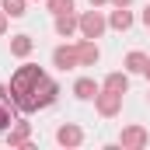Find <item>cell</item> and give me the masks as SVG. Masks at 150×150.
<instances>
[{"label": "cell", "mask_w": 150, "mask_h": 150, "mask_svg": "<svg viewBox=\"0 0 150 150\" xmlns=\"http://www.w3.org/2000/svg\"><path fill=\"white\" fill-rule=\"evenodd\" d=\"M143 25H147V28H150V4H147V7H143Z\"/></svg>", "instance_id": "obj_19"}, {"label": "cell", "mask_w": 150, "mask_h": 150, "mask_svg": "<svg viewBox=\"0 0 150 150\" xmlns=\"http://www.w3.org/2000/svg\"><path fill=\"white\" fill-rule=\"evenodd\" d=\"M119 143H122L126 150H143L150 143V133L143 129V126H126L122 136H119Z\"/></svg>", "instance_id": "obj_3"}, {"label": "cell", "mask_w": 150, "mask_h": 150, "mask_svg": "<svg viewBox=\"0 0 150 150\" xmlns=\"http://www.w3.org/2000/svg\"><path fill=\"white\" fill-rule=\"evenodd\" d=\"M45 4H49L52 14H67V11H74V0H45Z\"/></svg>", "instance_id": "obj_16"}, {"label": "cell", "mask_w": 150, "mask_h": 150, "mask_svg": "<svg viewBox=\"0 0 150 150\" xmlns=\"http://www.w3.org/2000/svg\"><path fill=\"white\" fill-rule=\"evenodd\" d=\"M77 28H80V18H77L74 11H67V14H56V32H59L63 38H70Z\"/></svg>", "instance_id": "obj_9"}, {"label": "cell", "mask_w": 150, "mask_h": 150, "mask_svg": "<svg viewBox=\"0 0 150 150\" xmlns=\"http://www.w3.org/2000/svg\"><path fill=\"white\" fill-rule=\"evenodd\" d=\"M28 140H32V126H28V122H14V129L7 133V143H11L14 150H18V147L28 150V147H32Z\"/></svg>", "instance_id": "obj_6"}, {"label": "cell", "mask_w": 150, "mask_h": 150, "mask_svg": "<svg viewBox=\"0 0 150 150\" xmlns=\"http://www.w3.org/2000/svg\"><path fill=\"white\" fill-rule=\"evenodd\" d=\"M143 74H147V77H150V59H147V67H143Z\"/></svg>", "instance_id": "obj_22"}, {"label": "cell", "mask_w": 150, "mask_h": 150, "mask_svg": "<svg viewBox=\"0 0 150 150\" xmlns=\"http://www.w3.org/2000/svg\"><path fill=\"white\" fill-rule=\"evenodd\" d=\"M115 7H129V4H133V0H112Z\"/></svg>", "instance_id": "obj_20"}, {"label": "cell", "mask_w": 150, "mask_h": 150, "mask_svg": "<svg viewBox=\"0 0 150 150\" xmlns=\"http://www.w3.org/2000/svg\"><path fill=\"white\" fill-rule=\"evenodd\" d=\"M94 105H98V112H101V115H119V108H122V94L112 91V87H105V91H98Z\"/></svg>", "instance_id": "obj_4"}, {"label": "cell", "mask_w": 150, "mask_h": 150, "mask_svg": "<svg viewBox=\"0 0 150 150\" xmlns=\"http://www.w3.org/2000/svg\"><path fill=\"white\" fill-rule=\"evenodd\" d=\"M108 25H112L115 32H129V28H133V14H129L126 7H115L112 18H108Z\"/></svg>", "instance_id": "obj_11"}, {"label": "cell", "mask_w": 150, "mask_h": 150, "mask_svg": "<svg viewBox=\"0 0 150 150\" xmlns=\"http://www.w3.org/2000/svg\"><path fill=\"white\" fill-rule=\"evenodd\" d=\"M4 32H7V11L0 7V35H4Z\"/></svg>", "instance_id": "obj_18"}, {"label": "cell", "mask_w": 150, "mask_h": 150, "mask_svg": "<svg viewBox=\"0 0 150 150\" xmlns=\"http://www.w3.org/2000/svg\"><path fill=\"white\" fill-rule=\"evenodd\" d=\"M11 101L21 108V112H38V108H49L52 101H56V94H59V87H56V80L45 74V70H38L35 63H25V67H18L14 74H11Z\"/></svg>", "instance_id": "obj_1"}, {"label": "cell", "mask_w": 150, "mask_h": 150, "mask_svg": "<svg viewBox=\"0 0 150 150\" xmlns=\"http://www.w3.org/2000/svg\"><path fill=\"white\" fill-rule=\"evenodd\" d=\"M0 4H4L7 18H21V14H25V0H0Z\"/></svg>", "instance_id": "obj_15"}, {"label": "cell", "mask_w": 150, "mask_h": 150, "mask_svg": "<svg viewBox=\"0 0 150 150\" xmlns=\"http://www.w3.org/2000/svg\"><path fill=\"white\" fill-rule=\"evenodd\" d=\"M52 67H59V70H74V67H80L77 45H56V49H52Z\"/></svg>", "instance_id": "obj_5"}, {"label": "cell", "mask_w": 150, "mask_h": 150, "mask_svg": "<svg viewBox=\"0 0 150 150\" xmlns=\"http://www.w3.org/2000/svg\"><path fill=\"white\" fill-rule=\"evenodd\" d=\"M143 67H147V56L143 52H129L126 56V70L129 74H143Z\"/></svg>", "instance_id": "obj_14"}, {"label": "cell", "mask_w": 150, "mask_h": 150, "mask_svg": "<svg viewBox=\"0 0 150 150\" xmlns=\"http://www.w3.org/2000/svg\"><path fill=\"white\" fill-rule=\"evenodd\" d=\"M32 49H35V42H32V35H14V38H11V52H14L18 59H25V56H28Z\"/></svg>", "instance_id": "obj_12"}, {"label": "cell", "mask_w": 150, "mask_h": 150, "mask_svg": "<svg viewBox=\"0 0 150 150\" xmlns=\"http://www.w3.org/2000/svg\"><path fill=\"white\" fill-rule=\"evenodd\" d=\"M74 94L80 98V101H91V98H98V84L91 80V77H80L74 84Z\"/></svg>", "instance_id": "obj_10"}, {"label": "cell", "mask_w": 150, "mask_h": 150, "mask_svg": "<svg viewBox=\"0 0 150 150\" xmlns=\"http://www.w3.org/2000/svg\"><path fill=\"white\" fill-rule=\"evenodd\" d=\"M108 28V21L98 14V11H87V14H80V35L84 38H101V32Z\"/></svg>", "instance_id": "obj_2"}, {"label": "cell", "mask_w": 150, "mask_h": 150, "mask_svg": "<svg viewBox=\"0 0 150 150\" xmlns=\"http://www.w3.org/2000/svg\"><path fill=\"white\" fill-rule=\"evenodd\" d=\"M11 122H14V115H11V105H7V101H0V129H11Z\"/></svg>", "instance_id": "obj_17"}, {"label": "cell", "mask_w": 150, "mask_h": 150, "mask_svg": "<svg viewBox=\"0 0 150 150\" xmlns=\"http://www.w3.org/2000/svg\"><path fill=\"white\" fill-rule=\"evenodd\" d=\"M77 56H80V67H94L101 59V49L94 45V38H84V42H77Z\"/></svg>", "instance_id": "obj_8"}, {"label": "cell", "mask_w": 150, "mask_h": 150, "mask_svg": "<svg viewBox=\"0 0 150 150\" xmlns=\"http://www.w3.org/2000/svg\"><path fill=\"white\" fill-rule=\"evenodd\" d=\"M101 4H108V0H91V7H101Z\"/></svg>", "instance_id": "obj_21"}, {"label": "cell", "mask_w": 150, "mask_h": 150, "mask_svg": "<svg viewBox=\"0 0 150 150\" xmlns=\"http://www.w3.org/2000/svg\"><path fill=\"white\" fill-rule=\"evenodd\" d=\"M56 143H63V147H80V143H84V133H80V126H74V122L59 126V129H56Z\"/></svg>", "instance_id": "obj_7"}, {"label": "cell", "mask_w": 150, "mask_h": 150, "mask_svg": "<svg viewBox=\"0 0 150 150\" xmlns=\"http://www.w3.org/2000/svg\"><path fill=\"white\" fill-rule=\"evenodd\" d=\"M105 87H112V91H119V94H126V91H129V77H126V74H108V77H105Z\"/></svg>", "instance_id": "obj_13"}]
</instances>
